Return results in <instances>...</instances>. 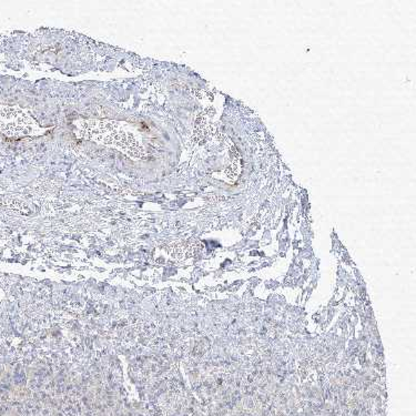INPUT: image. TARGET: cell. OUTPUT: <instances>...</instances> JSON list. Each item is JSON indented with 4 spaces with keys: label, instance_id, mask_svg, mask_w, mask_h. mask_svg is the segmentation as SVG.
I'll return each instance as SVG.
<instances>
[{
    "label": "cell",
    "instance_id": "1",
    "mask_svg": "<svg viewBox=\"0 0 416 416\" xmlns=\"http://www.w3.org/2000/svg\"><path fill=\"white\" fill-rule=\"evenodd\" d=\"M79 133L87 139H96L98 142L118 148L120 151L131 157H144L142 146L135 141L131 133H124L115 121H82L79 124Z\"/></svg>",
    "mask_w": 416,
    "mask_h": 416
}]
</instances>
